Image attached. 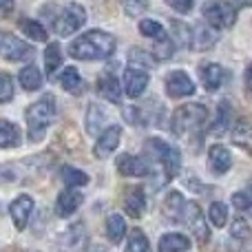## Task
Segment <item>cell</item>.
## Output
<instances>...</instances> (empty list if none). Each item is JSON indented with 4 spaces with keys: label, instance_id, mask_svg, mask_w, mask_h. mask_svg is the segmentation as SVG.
Listing matches in <instances>:
<instances>
[{
    "label": "cell",
    "instance_id": "obj_41",
    "mask_svg": "<svg viewBox=\"0 0 252 252\" xmlns=\"http://www.w3.org/2000/svg\"><path fill=\"white\" fill-rule=\"evenodd\" d=\"M232 204H235L237 210H250L252 208V199L248 192H235L232 195Z\"/></svg>",
    "mask_w": 252,
    "mask_h": 252
},
{
    "label": "cell",
    "instance_id": "obj_48",
    "mask_svg": "<svg viewBox=\"0 0 252 252\" xmlns=\"http://www.w3.org/2000/svg\"><path fill=\"white\" fill-rule=\"evenodd\" d=\"M250 195V199H252V179H250V184H248V190H246Z\"/></svg>",
    "mask_w": 252,
    "mask_h": 252
},
{
    "label": "cell",
    "instance_id": "obj_28",
    "mask_svg": "<svg viewBox=\"0 0 252 252\" xmlns=\"http://www.w3.org/2000/svg\"><path fill=\"white\" fill-rule=\"evenodd\" d=\"M60 84H62V89L69 93L82 91V78H80L78 69H75V66H66L60 75Z\"/></svg>",
    "mask_w": 252,
    "mask_h": 252
},
{
    "label": "cell",
    "instance_id": "obj_3",
    "mask_svg": "<svg viewBox=\"0 0 252 252\" xmlns=\"http://www.w3.org/2000/svg\"><path fill=\"white\" fill-rule=\"evenodd\" d=\"M56 118V100L53 95H44L35 104L27 109V126H29V139L31 142H40L47 133L49 124Z\"/></svg>",
    "mask_w": 252,
    "mask_h": 252
},
{
    "label": "cell",
    "instance_id": "obj_11",
    "mask_svg": "<svg viewBox=\"0 0 252 252\" xmlns=\"http://www.w3.org/2000/svg\"><path fill=\"white\" fill-rule=\"evenodd\" d=\"M118 170L126 177H146V175H151V164L137 155H120Z\"/></svg>",
    "mask_w": 252,
    "mask_h": 252
},
{
    "label": "cell",
    "instance_id": "obj_18",
    "mask_svg": "<svg viewBox=\"0 0 252 252\" xmlns=\"http://www.w3.org/2000/svg\"><path fill=\"white\" fill-rule=\"evenodd\" d=\"M97 93H100L104 100L113 102V104H120V100H122V89H120V80L115 78V75H111V73L100 75V80H97Z\"/></svg>",
    "mask_w": 252,
    "mask_h": 252
},
{
    "label": "cell",
    "instance_id": "obj_16",
    "mask_svg": "<svg viewBox=\"0 0 252 252\" xmlns=\"http://www.w3.org/2000/svg\"><path fill=\"white\" fill-rule=\"evenodd\" d=\"M217 31H215V27H192V38H190V44L188 47L195 49V51H206V49H210L215 42H217Z\"/></svg>",
    "mask_w": 252,
    "mask_h": 252
},
{
    "label": "cell",
    "instance_id": "obj_45",
    "mask_svg": "<svg viewBox=\"0 0 252 252\" xmlns=\"http://www.w3.org/2000/svg\"><path fill=\"white\" fill-rule=\"evenodd\" d=\"M13 0H0V11H11Z\"/></svg>",
    "mask_w": 252,
    "mask_h": 252
},
{
    "label": "cell",
    "instance_id": "obj_22",
    "mask_svg": "<svg viewBox=\"0 0 252 252\" xmlns=\"http://www.w3.org/2000/svg\"><path fill=\"white\" fill-rule=\"evenodd\" d=\"M20 139V128L16 124L0 120V148H16Z\"/></svg>",
    "mask_w": 252,
    "mask_h": 252
},
{
    "label": "cell",
    "instance_id": "obj_29",
    "mask_svg": "<svg viewBox=\"0 0 252 252\" xmlns=\"http://www.w3.org/2000/svg\"><path fill=\"white\" fill-rule=\"evenodd\" d=\"M20 29L25 31V35H29V38L35 40V42H42V40H47V29H44V27L40 25L38 20L25 18V20H20Z\"/></svg>",
    "mask_w": 252,
    "mask_h": 252
},
{
    "label": "cell",
    "instance_id": "obj_39",
    "mask_svg": "<svg viewBox=\"0 0 252 252\" xmlns=\"http://www.w3.org/2000/svg\"><path fill=\"white\" fill-rule=\"evenodd\" d=\"M230 124V104L228 102H221L219 104V118H217V124L213 126V130L217 135H221V130L226 128V126Z\"/></svg>",
    "mask_w": 252,
    "mask_h": 252
},
{
    "label": "cell",
    "instance_id": "obj_32",
    "mask_svg": "<svg viewBox=\"0 0 252 252\" xmlns=\"http://www.w3.org/2000/svg\"><path fill=\"white\" fill-rule=\"evenodd\" d=\"M60 62H62V49H60V44L51 42L47 47V51H44V66H47V73H53V71L60 66Z\"/></svg>",
    "mask_w": 252,
    "mask_h": 252
},
{
    "label": "cell",
    "instance_id": "obj_33",
    "mask_svg": "<svg viewBox=\"0 0 252 252\" xmlns=\"http://www.w3.org/2000/svg\"><path fill=\"white\" fill-rule=\"evenodd\" d=\"M208 217H210V221H213L215 228H223V226H226V221H228V208H226V204H221V201H215V204L210 206V210H208Z\"/></svg>",
    "mask_w": 252,
    "mask_h": 252
},
{
    "label": "cell",
    "instance_id": "obj_10",
    "mask_svg": "<svg viewBox=\"0 0 252 252\" xmlns=\"http://www.w3.org/2000/svg\"><path fill=\"white\" fill-rule=\"evenodd\" d=\"M120 139H122V128H120V126H109V128L102 130L100 137H97L95 146H93V155H95L97 159H106V157L118 148Z\"/></svg>",
    "mask_w": 252,
    "mask_h": 252
},
{
    "label": "cell",
    "instance_id": "obj_42",
    "mask_svg": "<svg viewBox=\"0 0 252 252\" xmlns=\"http://www.w3.org/2000/svg\"><path fill=\"white\" fill-rule=\"evenodd\" d=\"M166 4L179 13H188L192 9V4H195V0H166Z\"/></svg>",
    "mask_w": 252,
    "mask_h": 252
},
{
    "label": "cell",
    "instance_id": "obj_13",
    "mask_svg": "<svg viewBox=\"0 0 252 252\" xmlns=\"http://www.w3.org/2000/svg\"><path fill=\"white\" fill-rule=\"evenodd\" d=\"M31 213H33V199H31L29 195L16 197V199L11 201V206H9V215H11V219H13L18 230H22V228L29 223Z\"/></svg>",
    "mask_w": 252,
    "mask_h": 252
},
{
    "label": "cell",
    "instance_id": "obj_24",
    "mask_svg": "<svg viewBox=\"0 0 252 252\" xmlns=\"http://www.w3.org/2000/svg\"><path fill=\"white\" fill-rule=\"evenodd\" d=\"M18 78H20V84L25 91H38V89L42 87V73H40V69L33 64L25 66Z\"/></svg>",
    "mask_w": 252,
    "mask_h": 252
},
{
    "label": "cell",
    "instance_id": "obj_20",
    "mask_svg": "<svg viewBox=\"0 0 252 252\" xmlns=\"http://www.w3.org/2000/svg\"><path fill=\"white\" fill-rule=\"evenodd\" d=\"M161 210H164L166 219H170V221H179V219H184V210H186V201H184L182 192L173 190L166 195L164 199V206H161Z\"/></svg>",
    "mask_w": 252,
    "mask_h": 252
},
{
    "label": "cell",
    "instance_id": "obj_46",
    "mask_svg": "<svg viewBox=\"0 0 252 252\" xmlns=\"http://www.w3.org/2000/svg\"><path fill=\"white\" fill-rule=\"evenodd\" d=\"M239 7H252V0H235Z\"/></svg>",
    "mask_w": 252,
    "mask_h": 252
},
{
    "label": "cell",
    "instance_id": "obj_35",
    "mask_svg": "<svg viewBox=\"0 0 252 252\" xmlns=\"http://www.w3.org/2000/svg\"><path fill=\"white\" fill-rule=\"evenodd\" d=\"M230 232H232V237H235V239H239V241H248V239H252V228H250V223L246 221V219H241V217L232 221Z\"/></svg>",
    "mask_w": 252,
    "mask_h": 252
},
{
    "label": "cell",
    "instance_id": "obj_9",
    "mask_svg": "<svg viewBox=\"0 0 252 252\" xmlns=\"http://www.w3.org/2000/svg\"><path fill=\"white\" fill-rule=\"evenodd\" d=\"M166 93L170 97H186L195 93V82L190 80V75L186 71H173L166 78Z\"/></svg>",
    "mask_w": 252,
    "mask_h": 252
},
{
    "label": "cell",
    "instance_id": "obj_34",
    "mask_svg": "<svg viewBox=\"0 0 252 252\" xmlns=\"http://www.w3.org/2000/svg\"><path fill=\"white\" fill-rule=\"evenodd\" d=\"M139 33L146 35V38H153V40H159L166 35L164 27H161L157 20H142L139 22Z\"/></svg>",
    "mask_w": 252,
    "mask_h": 252
},
{
    "label": "cell",
    "instance_id": "obj_15",
    "mask_svg": "<svg viewBox=\"0 0 252 252\" xmlns=\"http://www.w3.org/2000/svg\"><path fill=\"white\" fill-rule=\"evenodd\" d=\"M199 78L204 82V87L208 91H217L223 82H226L228 73L221 64H215V62H208V64H201L199 66Z\"/></svg>",
    "mask_w": 252,
    "mask_h": 252
},
{
    "label": "cell",
    "instance_id": "obj_21",
    "mask_svg": "<svg viewBox=\"0 0 252 252\" xmlns=\"http://www.w3.org/2000/svg\"><path fill=\"white\" fill-rule=\"evenodd\" d=\"M190 248V239L186 235H179V232H168L159 239L157 250L159 252H186Z\"/></svg>",
    "mask_w": 252,
    "mask_h": 252
},
{
    "label": "cell",
    "instance_id": "obj_6",
    "mask_svg": "<svg viewBox=\"0 0 252 252\" xmlns=\"http://www.w3.org/2000/svg\"><path fill=\"white\" fill-rule=\"evenodd\" d=\"M87 22V11H84L82 4L71 2L69 7H64L60 11V16L53 22V29H56L58 35H71L80 29V27Z\"/></svg>",
    "mask_w": 252,
    "mask_h": 252
},
{
    "label": "cell",
    "instance_id": "obj_2",
    "mask_svg": "<svg viewBox=\"0 0 252 252\" xmlns=\"http://www.w3.org/2000/svg\"><path fill=\"white\" fill-rule=\"evenodd\" d=\"M208 122V109L204 104H197V102H190V104H184L179 109H175L173 118H170V128L177 137H184L188 133H195L201 126Z\"/></svg>",
    "mask_w": 252,
    "mask_h": 252
},
{
    "label": "cell",
    "instance_id": "obj_4",
    "mask_svg": "<svg viewBox=\"0 0 252 252\" xmlns=\"http://www.w3.org/2000/svg\"><path fill=\"white\" fill-rule=\"evenodd\" d=\"M144 148H146V153L157 164H161V168H164V173H166V179L177 177L179 170H182V155H179L177 148L168 146L164 139H157V137L148 139V142L144 144Z\"/></svg>",
    "mask_w": 252,
    "mask_h": 252
},
{
    "label": "cell",
    "instance_id": "obj_30",
    "mask_svg": "<svg viewBox=\"0 0 252 252\" xmlns=\"http://www.w3.org/2000/svg\"><path fill=\"white\" fill-rule=\"evenodd\" d=\"M126 252H151V244H148L146 235H144L139 228L130 230L128 244H126Z\"/></svg>",
    "mask_w": 252,
    "mask_h": 252
},
{
    "label": "cell",
    "instance_id": "obj_47",
    "mask_svg": "<svg viewBox=\"0 0 252 252\" xmlns=\"http://www.w3.org/2000/svg\"><path fill=\"white\" fill-rule=\"evenodd\" d=\"M89 252H106L104 248H102V246H93V248L91 250H89Z\"/></svg>",
    "mask_w": 252,
    "mask_h": 252
},
{
    "label": "cell",
    "instance_id": "obj_27",
    "mask_svg": "<svg viewBox=\"0 0 252 252\" xmlns=\"http://www.w3.org/2000/svg\"><path fill=\"white\" fill-rule=\"evenodd\" d=\"M60 175H62L64 186H69V188L87 186V184H89V175L82 173V170H78V168H73V166H62Z\"/></svg>",
    "mask_w": 252,
    "mask_h": 252
},
{
    "label": "cell",
    "instance_id": "obj_31",
    "mask_svg": "<svg viewBox=\"0 0 252 252\" xmlns=\"http://www.w3.org/2000/svg\"><path fill=\"white\" fill-rule=\"evenodd\" d=\"M128 60L133 62L137 69H153V66L157 64V58L153 56V53H148V51H142V49H133V51L128 53Z\"/></svg>",
    "mask_w": 252,
    "mask_h": 252
},
{
    "label": "cell",
    "instance_id": "obj_7",
    "mask_svg": "<svg viewBox=\"0 0 252 252\" xmlns=\"http://www.w3.org/2000/svg\"><path fill=\"white\" fill-rule=\"evenodd\" d=\"M31 56H33V49L29 44H25V40H20L18 35L9 33V31H0V58L20 62Z\"/></svg>",
    "mask_w": 252,
    "mask_h": 252
},
{
    "label": "cell",
    "instance_id": "obj_23",
    "mask_svg": "<svg viewBox=\"0 0 252 252\" xmlns=\"http://www.w3.org/2000/svg\"><path fill=\"white\" fill-rule=\"evenodd\" d=\"M232 142L235 146L244 148L248 155H252V126L248 122H239L232 128Z\"/></svg>",
    "mask_w": 252,
    "mask_h": 252
},
{
    "label": "cell",
    "instance_id": "obj_5",
    "mask_svg": "<svg viewBox=\"0 0 252 252\" xmlns=\"http://www.w3.org/2000/svg\"><path fill=\"white\" fill-rule=\"evenodd\" d=\"M204 18L215 29H228L237 20V9L226 0H208L204 2Z\"/></svg>",
    "mask_w": 252,
    "mask_h": 252
},
{
    "label": "cell",
    "instance_id": "obj_19",
    "mask_svg": "<svg viewBox=\"0 0 252 252\" xmlns=\"http://www.w3.org/2000/svg\"><path fill=\"white\" fill-rule=\"evenodd\" d=\"M144 208H146V197H144V190L139 186L130 188V190L126 192V197H124L126 215H128V217H133V219H137V217H142Z\"/></svg>",
    "mask_w": 252,
    "mask_h": 252
},
{
    "label": "cell",
    "instance_id": "obj_8",
    "mask_svg": "<svg viewBox=\"0 0 252 252\" xmlns=\"http://www.w3.org/2000/svg\"><path fill=\"white\" fill-rule=\"evenodd\" d=\"M184 221L188 223V228L192 230V235H195V239L199 241V244H206V241L210 239L208 221H206L204 213H201V208L195 204V201L186 204V210H184Z\"/></svg>",
    "mask_w": 252,
    "mask_h": 252
},
{
    "label": "cell",
    "instance_id": "obj_37",
    "mask_svg": "<svg viewBox=\"0 0 252 252\" xmlns=\"http://www.w3.org/2000/svg\"><path fill=\"white\" fill-rule=\"evenodd\" d=\"M122 9H124L126 16L135 18L148 9V0H122Z\"/></svg>",
    "mask_w": 252,
    "mask_h": 252
},
{
    "label": "cell",
    "instance_id": "obj_14",
    "mask_svg": "<svg viewBox=\"0 0 252 252\" xmlns=\"http://www.w3.org/2000/svg\"><path fill=\"white\" fill-rule=\"evenodd\" d=\"M84 197L80 190H75V188H66L64 192H60L58 195V201H56V213L58 217H71V215L75 213V210L82 206Z\"/></svg>",
    "mask_w": 252,
    "mask_h": 252
},
{
    "label": "cell",
    "instance_id": "obj_40",
    "mask_svg": "<svg viewBox=\"0 0 252 252\" xmlns=\"http://www.w3.org/2000/svg\"><path fill=\"white\" fill-rule=\"evenodd\" d=\"M13 100V80L7 73H0V102Z\"/></svg>",
    "mask_w": 252,
    "mask_h": 252
},
{
    "label": "cell",
    "instance_id": "obj_26",
    "mask_svg": "<svg viewBox=\"0 0 252 252\" xmlns=\"http://www.w3.org/2000/svg\"><path fill=\"white\" fill-rule=\"evenodd\" d=\"M106 237L111 244H120L126 237V221L122 215H111L106 219Z\"/></svg>",
    "mask_w": 252,
    "mask_h": 252
},
{
    "label": "cell",
    "instance_id": "obj_12",
    "mask_svg": "<svg viewBox=\"0 0 252 252\" xmlns=\"http://www.w3.org/2000/svg\"><path fill=\"white\" fill-rule=\"evenodd\" d=\"M148 87V73L144 69L130 66L124 71V91L128 97H139Z\"/></svg>",
    "mask_w": 252,
    "mask_h": 252
},
{
    "label": "cell",
    "instance_id": "obj_25",
    "mask_svg": "<svg viewBox=\"0 0 252 252\" xmlns=\"http://www.w3.org/2000/svg\"><path fill=\"white\" fill-rule=\"evenodd\" d=\"M106 118H109L106 109H102L100 104H91V106H89V111H87V130L91 135L100 133L102 124L106 122Z\"/></svg>",
    "mask_w": 252,
    "mask_h": 252
},
{
    "label": "cell",
    "instance_id": "obj_44",
    "mask_svg": "<svg viewBox=\"0 0 252 252\" xmlns=\"http://www.w3.org/2000/svg\"><path fill=\"white\" fill-rule=\"evenodd\" d=\"M246 89L252 95V64H248V69H246Z\"/></svg>",
    "mask_w": 252,
    "mask_h": 252
},
{
    "label": "cell",
    "instance_id": "obj_36",
    "mask_svg": "<svg viewBox=\"0 0 252 252\" xmlns=\"http://www.w3.org/2000/svg\"><path fill=\"white\" fill-rule=\"evenodd\" d=\"M173 53H175V44H173V40H168L166 35L155 42V58L157 60H168Z\"/></svg>",
    "mask_w": 252,
    "mask_h": 252
},
{
    "label": "cell",
    "instance_id": "obj_43",
    "mask_svg": "<svg viewBox=\"0 0 252 252\" xmlns=\"http://www.w3.org/2000/svg\"><path fill=\"white\" fill-rule=\"evenodd\" d=\"M124 118H126V122H130V124H142V111L128 106V109H124Z\"/></svg>",
    "mask_w": 252,
    "mask_h": 252
},
{
    "label": "cell",
    "instance_id": "obj_17",
    "mask_svg": "<svg viewBox=\"0 0 252 252\" xmlns=\"http://www.w3.org/2000/svg\"><path fill=\"white\" fill-rule=\"evenodd\" d=\"M208 161H210V168L215 170L217 175H223L230 170L232 166V155L228 148L219 146V144H215V146L208 148Z\"/></svg>",
    "mask_w": 252,
    "mask_h": 252
},
{
    "label": "cell",
    "instance_id": "obj_38",
    "mask_svg": "<svg viewBox=\"0 0 252 252\" xmlns=\"http://www.w3.org/2000/svg\"><path fill=\"white\" fill-rule=\"evenodd\" d=\"M173 35L179 44H190L192 38V27L184 25V22H173Z\"/></svg>",
    "mask_w": 252,
    "mask_h": 252
},
{
    "label": "cell",
    "instance_id": "obj_1",
    "mask_svg": "<svg viewBox=\"0 0 252 252\" xmlns=\"http://www.w3.org/2000/svg\"><path fill=\"white\" fill-rule=\"evenodd\" d=\"M115 38L106 31H87L84 35H80L75 42H71L69 56L75 60H106L115 53Z\"/></svg>",
    "mask_w": 252,
    "mask_h": 252
}]
</instances>
